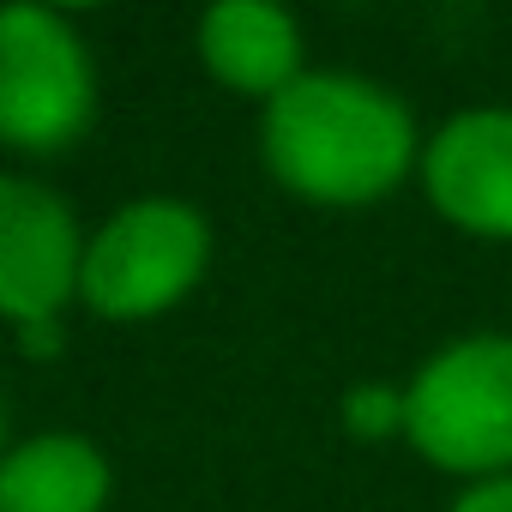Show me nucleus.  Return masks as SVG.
<instances>
[{
    "label": "nucleus",
    "instance_id": "obj_4",
    "mask_svg": "<svg viewBox=\"0 0 512 512\" xmlns=\"http://www.w3.org/2000/svg\"><path fill=\"white\" fill-rule=\"evenodd\" d=\"M97 121V61L85 31L37 0L0 7V145L61 157Z\"/></svg>",
    "mask_w": 512,
    "mask_h": 512
},
{
    "label": "nucleus",
    "instance_id": "obj_2",
    "mask_svg": "<svg viewBox=\"0 0 512 512\" xmlns=\"http://www.w3.org/2000/svg\"><path fill=\"white\" fill-rule=\"evenodd\" d=\"M211 247L217 235L199 205L175 193H139L85 235L79 308L115 326L157 320L199 290V278L211 272Z\"/></svg>",
    "mask_w": 512,
    "mask_h": 512
},
{
    "label": "nucleus",
    "instance_id": "obj_7",
    "mask_svg": "<svg viewBox=\"0 0 512 512\" xmlns=\"http://www.w3.org/2000/svg\"><path fill=\"white\" fill-rule=\"evenodd\" d=\"M193 55L223 91L253 97L260 109L308 73L302 25L278 0H217V7H205L193 25Z\"/></svg>",
    "mask_w": 512,
    "mask_h": 512
},
{
    "label": "nucleus",
    "instance_id": "obj_8",
    "mask_svg": "<svg viewBox=\"0 0 512 512\" xmlns=\"http://www.w3.org/2000/svg\"><path fill=\"white\" fill-rule=\"evenodd\" d=\"M115 464L91 434L43 428L0 452V512H109Z\"/></svg>",
    "mask_w": 512,
    "mask_h": 512
},
{
    "label": "nucleus",
    "instance_id": "obj_9",
    "mask_svg": "<svg viewBox=\"0 0 512 512\" xmlns=\"http://www.w3.org/2000/svg\"><path fill=\"white\" fill-rule=\"evenodd\" d=\"M350 440H404V386L398 380H356L338 404Z\"/></svg>",
    "mask_w": 512,
    "mask_h": 512
},
{
    "label": "nucleus",
    "instance_id": "obj_10",
    "mask_svg": "<svg viewBox=\"0 0 512 512\" xmlns=\"http://www.w3.org/2000/svg\"><path fill=\"white\" fill-rule=\"evenodd\" d=\"M446 512H512V476H488V482H464L452 494Z\"/></svg>",
    "mask_w": 512,
    "mask_h": 512
},
{
    "label": "nucleus",
    "instance_id": "obj_3",
    "mask_svg": "<svg viewBox=\"0 0 512 512\" xmlns=\"http://www.w3.org/2000/svg\"><path fill=\"white\" fill-rule=\"evenodd\" d=\"M404 440L458 482L512 476V332L440 344L404 380Z\"/></svg>",
    "mask_w": 512,
    "mask_h": 512
},
{
    "label": "nucleus",
    "instance_id": "obj_12",
    "mask_svg": "<svg viewBox=\"0 0 512 512\" xmlns=\"http://www.w3.org/2000/svg\"><path fill=\"white\" fill-rule=\"evenodd\" d=\"M0 452H7V404H0Z\"/></svg>",
    "mask_w": 512,
    "mask_h": 512
},
{
    "label": "nucleus",
    "instance_id": "obj_1",
    "mask_svg": "<svg viewBox=\"0 0 512 512\" xmlns=\"http://www.w3.org/2000/svg\"><path fill=\"white\" fill-rule=\"evenodd\" d=\"M260 163L302 205L362 211L416 175L422 127L392 85L314 67L260 109Z\"/></svg>",
    "mask_w": 512,
    "mask_h": 512
},
{
    "label": "nucleus",
    "instance_id": "obj_11",
    "mask_svg": "<svg viewBox=\"0 0 512 512\" xmlns=\"http://www.w3.org/2000/svg\"><path fill=\"white\" fill-rule=\"evenodd\" d=\"M61 350H67V338H61V320L19 326V356H25V362H55Z\"/></svg>",
    "mask_w": 512,
    "mask_h": 512
},
{
    "label": "nucleus",
    "instance_id": "obj_5",
    "mask_svg": "<svg viewBox=\"0 0 512 512\" xmlns=\"http://www.w3.org/2000/svg\"><path fill=\"white\" fill-rule=\"evenodd\" d=\"M85 235L91 229L49 181L0 169V320L13 332L61 320L79 302Z\"/></svg>",
    "mask_w": 512,
    "mask_h": 512
},
{
    "label": "nucleus",
    "instance_id": "obj_6",
    "mask_svg": "<svg viewBox=\"0 0 512 512\" xmlns=\"http://www.w3.org/2000/svg\"><path fill=\"white\" fill-rule=\"evenodd\" d=\"M422 199L476 241H512V109L482 103L446 115L422 139Z\"/></svg>",
    "mask_w": 512,
    "mask_h": 512
}]
</instances>
